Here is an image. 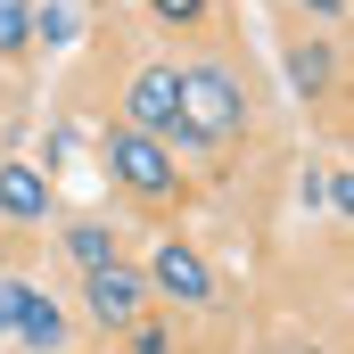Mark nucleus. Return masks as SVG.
Segmentation results:
<instances>
[{"label":"nucleus","mask_w":354,"mask_h":354,"mask_svg":"<svg viewBox=\"0 0 354 354\" xmlns=\"http://www.w3.org/2000/svg\"><path fill=\"white\" fill-rule=\"evenodd\" d=\"M239 124H248V91L231 83L223 66H181V140L214 149V140H231Z\"/></svg>","instance_id":"nucleus-1"},{"label":"nucleus","mask_w":354,"mask_h":354,"mask_svg":"<svg viewBox=\"0 0 354 354\" xmlns=\"http://www.w3.org/2000/svg\"><path fill=\"white\" fill-rule=\"evenodd\" d=\"M124 132H140V140H181V66H140L132 83H124Z\"/></svg>","instance_id":"nucleus-2"},{"label":"nucleus","mask_w":354,"mask_h":354,"mask_svg":"<svg viewBox=\"0 0 354 354\" xmlns=\"http://www.w3.org/2000/svg\"><path fill=\"white\" fill-rule=\"evenodd\" d=\"M107 174L124 181L132 198H174V149H157V140H140V132H107Z\"/></svg>","instance_id":"nucleus-3"},{"label":"nucleus","mask_w":354,"mask_h":354,"mask_svg":"<svg viewBox=\"0 0 354 354\" xmlns=\"http://www.w3.org/2000/svg\"><path fill=\"white\" fill-rule=\"evenodd\" d=\"M83 313L99 322V330H132L140 313H149V280L132 264H99V272H83Z\"/></svg>","instance_id":"nucleus-4"},{"label":"nucleus","mask_w":354,"mask_h":354,"mask_svg":"<svg viewBox=\"0 0 354 354\" xmlns=\"http://www.w3.org/2000/svg\"><path fill=\"white\" fill-rule=\"evenodd\" d=\"M140 280H149V288H165L174 305H214V272H206V256H198L189 239H157V256H149Z\"/></svg>","instance_id":"nucleus-5"},{"label":"nucleus","mask_w":354,"mask_h":354,"mask_svg":"<svg viewBox=\"0 0 354 354\" xmlns=\"http://www.w3.org/2000/svg\"><path fill=\"white\" fill-rule=\"evenodd\" d=\"M17 346H33V354H58L66 346V313H58V297L50 288H25V305H17V330H8Z\"/></svg>","instance_id":"nucleus-6"},{"label":"nucleus","mask_w":354,"mask_h":354,"mask_svg":"<svg viewBox=\"0 0 354 354\" xmlns=\"http://www.w3.org/2000/svg\"><path fill=\"white\" fill-rule=\"evenodd\" d=\"M0 214L8 223H41L50 214V174L41 165H0Z\"/></svg>","instance_id":"nucleus-7"},{"label":"nucleus","mask_w":354,"mask_h":354,"mask_svg":"<svg viewBox=\"0 0 354 354\" xmlns=\"http://www.w3.org/2000/svg\"><path fill=\"white\" fill-rule=\"evenodd\" d=\"M66 256H75L83 272L115 264V231H107V223H66Z\"/></svg>","instance_id":"nucleus-8"},{"label":"nucleus","mask_w":354,"mask_h":354,"mask_svg":"<svg viewBox=\"0 0 354 354\" xmlns=\"http://www.w3.org/2000/svg\"><path fill=\"white\" fill-rule=\"evenodd\" d=\"M33 50V0H0V58Z\"/></svg>","instance_id":"nucleus-9"},{"label":"nucleus","mask_w":354,"mask_h":354,"mask_svg":"<svg viewBox=\"0 0 354 354\" xmlns=\"http://www.w3.org/2000/svg\"><path fill=\"white\" fill-rule=\"evenodd\" d=\"M288 83H297V91H322V83H330V50H322V41H313V50H288Z\"/></svg>","instance_id":"nucleus-10"},{"label":"nucleus","mask_w":354,"mask_h":354,"mask_svg":"<svg viewBox=\"0 0 354 354\" xmlns=\"http://www.w3.org/2000/svg\"><path fill=\"white\" fill-rule=\"evenodd\" d=\"M25 288H33V280H8V272H0V338L17 330V305H25Z\"/></svg>","instance_id":"nucleus-11"},{"label":"nucleus","mask_w":354,"mask_h":354,"mask_svg":"<svg viewBox=\"0 0 354 354\" xmlns=\"http://www.w3.org/2000/svg\"><path fill=\"white\" fill-rule=\"evenodd\" d=\"M149 8H157L165 25H198V17H206V0H149Z\"/></svg>","instance_id":"nucleus-12"},{"label":"nucleus","mask_w":354,"mask_h":354,"mask_svg":"<svg viewBox=\"0 0 354 354\" xmlns=\"http://www.w3.org/2000/svg\"><path fill=\"white\" fill-rule=\"evenodd\" d=\"M313 8H322V17H338V8H346V0H313Z\"/></svg>","instance_id":"nucleus-13"}]
</instances>
